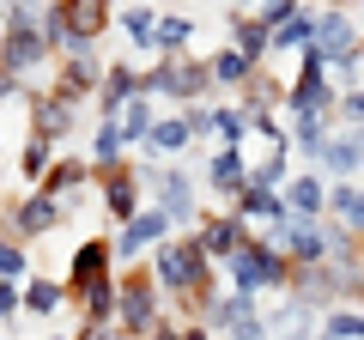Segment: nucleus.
I'll list each match as a JSON object with an SVG mask.
<instances>
[{
	"label": "nucleus",
	"mask_w": 364,
	"mask_h": 340,
	"mask_svg": "<svg viewBox=\"0 0 364 340\" xmlns=\"http://www.w3.org/2000/svg\"><path fill=\"white\" fill-rule=\"evenodd\" d=\"M158 274H164L188 304H195V298L213 304L207 298V249H200V243H164V249H158Z\"/></svg>",
	"instance_id": "f257e3e1"
},
{
	"label": "nucleus",
	"mask_w": 364,
	"mask_h": 340,
	"mask_svg": "<svg viewBox=\"0 0 364 340\" xmlns=\"http://www.w3.org/2000/svg\"><path fill=\"white\" fill-rule=\"evenodd\" d=\"M231 274H237V292H261V286H279L286 280V262H279V249L273 243H243L231 255Z\"/></svg>",
	"instance_id": "f03ea898"
},
{
	"label": "nucleus",
	"mask_w": 364,
	"mask_h": 340,
	"mask_svg": "<svg viewBox=\"0 0 364 340\" xmlns=\"http://www.w3.org/2000/svg\"><path fill=\"white\" fill-rule=\"evenodd\" d=\"M200 85H207V67L200 61H164V67L146 73V92H176V97H188V104H195Z\"/></svg>",
	"instance_id": "7ed1b4c3"
},
{
	"label": "nucleus",
	"mask_w": 364,
	"mask_h": 340,
	"mask_svg": "<svg viewBox=\"0 0 364 340\" xmlns=\"http://www.w3.org/2000/svg\"><path fill=\"white\" fill-rule=\"evenodd\" d=\"M122 316H128V334H158V298H152L146 274H134L122 286Z\"/></svg>",
	"instance_id": "20e7f679"
},
{
	"label": "nucleus",
	"mask_w": 364,
	"mask_h": 340,
	"mask_svg": "<svg viewBox=\"0 0 364 340\" xmlns=\"http://www.w3.org/2000/svg\"><path fill=\"white\" fill-rule=\"evenodd\" d=\"M43 55H49L43 31H6V37H0V67H6V73H25V67H37Z\"/></svg>",
	"instance_id": "39448f33"
},
{
	"label": "nucleus",
	"mask_w": 364,
	"mask_h": 340,
	"mask_svg": "<svg viewBox=\"0 0 364 340\" xmlns=\"http://www.w3.org/2000/svg\"><path fill=\"white\" fill-rule=\"evenodd\" d=\"M291 110H298V116H322L328 110V92H322V61H304V79L298 85H291Z\"/></svg>",
	"instance_id": "423d86ee"
},
{
	"label": "nucleus",
	"mask_w": 364,
	"mask_h": 340,
	"mask_svg": "<svg viewBox=\"0 0 364 340\" xmlns=\"http://www.w3.org/2000/svg\"><path fill=\"white\" fill-rule=\"evenodd\" d=\"M340 49H352V25H346V18H340V13H322V18H316V61H328V55H340ZM340 61H346V55H340Z\"/></svg>",
	"instance_id": "0eeeda50"
},
{
	"label": "nucleus",
	"mask_w": 364,
	"mask_h": 340,
	"mask_svg": "<svg viewBox=\"0 0 364 340\" xmlns=\"http://www.w3.org/2000/svg\"><path fill=\"white\" fill-rule=\"evenodd\" d=\"M61 13H67L73 43H91L97 31H104V0H61Z\"/></svg>",
	"instance_id": "6e6552de"
},
{
	"label": "nucleus",
	"mask_w": 364,
	"mask_h": 340,
	"mask_svg": "<svg viewBox=\"0 0 364 340\" xmlns=\"http://www.w3.org/2000/svg\"><path fill=\"white\" fill-rule=\"evenodd\" d=\"M73 128V92L37 97V134H67Z\"/></svg>",
	"instance_id": "1a4fd4ad"
},
{
	"label": "nucleus",
	"mask_w": 364,
	"mask_h": 340,
	"mask_svg": "<svg viewBox=\"0 0 364 340\" xmlns=\"http://www.w3.org/2000/svg\"><path fill=\"white\" fill-rule=\"evenodd\" d=\"M79 298H85V322L97 328V322H104V316L122 304V292L109 286V280H91V286H79Z\"/></svg>",
	"instance_id": "9d476101"
},
{
	"label": "nucleus",
	"mask_w": 364,
	"mask_h": 340,
	"mask_svg": "<svg viewBox=\"0 0 364 340\" xmlns=\"http://www.w3.org/2000/svg\"><path fill=\"white\" fill-rule=\"evenodd\" d=\"M286 243H291V262H298V267H316V262L328 255V243H322V237H316V231H304V225H291V219H286Z\"/></svg>",
	"instance_id": "9b49d317"
},
{
	"label": "nucleus",
	"mask_w": 364,
	"mask_h": 340,
	"mask_svg": "<svg viewBox=\"0 0 364 340\" xmlns=\"http://www.w3.org/2000/svg\"><path fill=\"white\" fill-rule=\"evenodd\" d=\"M104 262H109V243H79V255H73V286L104 280Z\"/></svg>",
	"instance_id": "f8f14e48"
},
{
	"label": "nucleus",
	"mask_w": 364,
	"mask_h": 340,
	"mask_svg": "<svg viewBox=\"0 0 364 340\" xmlns=\"http://www.w3.org/2000/svg\"><path fill=\"white\" fill-rule=\"evenodd\" d=\"M104 195H109V213H122L134 225V176L128 170H104Z\"/></svg>",
	"instance_id": "ddd939ff"
},
{
	"label": "nucleus",
	"mask_w": 364,
	"mask_h": 340,
	"mask_svg": "<svg viewBox=\"0 0 364 340\" xmlns=\"http://www.w3.org/2000/svg\"><path fill=\"white\" fill-rule=\"evenodd\" d=\"M231 31H237V55H249V61L267 49V25L261 18H231Z\"/></svg>",
	"instance_id": "4468645a"
},
{
	"label": "nucleus",
	"mask_w": 364,
	"mask_h": 340,
	"mask_svg": "<svg viewBox=\"0 0 364 340\" xmlns=\"http://www.w3.org/2000/svg\"><path fill=\"white\" fill-rule=\"evenodd\" d=\"M200 249H207V255H237V249H243V237H237V225L213 219V225H207V237H200Z\"/></svg>",
	"instance_id": "2eb2a0df"
},
{
	"label": "nucleus",
	"mask_w": 364,
	"mask_h": 340,
	"mask_svg": "<svg viewBox=\"0 0 364 340\" xmlns=\"http://www.w3.org/2000/svg\"><path fill=\"white\" fill-rule=\"evenodd\" d=\"M55 219H61V207H55V195H37V201L25 207V213H18V225H25V231H49Z\"/></svg>",
	"instance_id": "dca6fc26"
},
{
	"label": "nucleus",
	"mask_w": 364,
	"mask_h": 340,
	"mask_svg": "<svg viewBox=\"0 0 364 340\" xmlns=\"http://www.w3.org/2000/svg\"><path fill=\"white\" fill-rule=\"evenodd\" d=\"M358 158H364V146H358V140H346V134L322 146V164H328V170H352Z\"/></svg>",
	"instance_id": "f3484780"
},
{
	"label": "nucleus",
	"mask_w": 364,
	"mask_h": 340,
	"mask_svg": "<svg viewBox=\"0 0 364 340\" xmlns=\"http://www.w3.org/2000/svg\"><path fill=\"white\" fill-rule=\"evenodd\" d=\"M164 231V213H146V219H134L128 231H122V255H134V249L146 243V237H158Z\"/></svg>",
	"instance_id": "a211bd4d"
},
{
	"label": "nucleus",
	"mask_w": 364,
	"mask_h": 340,
	"mask_svg": "<svg viewBox=\"0 0 364 340\" xmlns=\"http://www.w3.org/2000/svg\"><path fill=\"white\" fill-rule=\"evenodd\" d=\"M364 334V316H352V310H334L322 322V340H358Z\"/></svg>",
	"instance_id": "6ab92c4d"
},
{
	"label": "nucleus",
	"mask_w": 364,
	"mask_h": 340,
	"mask_svg": "<svg viewBox=\"0 0 364 340\" xmlns=\"http://www.w3.org/2000/svg\"><path fill=\"white\" fill-rule=\"evenodd\" d=\"M213 183H219V188H237V183H243V152H237V146L213 158Z\"/></svg>",
	"instance_id": "aec40b11"
},
{
	"label": "nucleus",
	"mask_w": 364,
	"mask_h": 340,
	"mask_svg": "<svg viewBox=\"0 0 364 340\" xmlns=\"http://www.w3.org/2000/svg\"><path fill=\"white\" fill-rule=\"evenodd\" d=\"M55 304H61V286H55V280H37V286L25 292V310H37V316H49Z\"/></svg>",
	"instance_id": "412c9836"
},
{
	"label": "nucleus",
	"mask_w": 364,
	"mask_h": 340,
	"mask_svg": "<svg viewBox=\"0 0 364 340\" xmlns=\"http://www.w3.org/2000/svg\"><path fill=\"white\" fill-rule=\"evenodd\" d=\"M273 43H279V49H291V43H316V25L298 13L291 25H279V31H273Z\"/></svg>",
	"instance_id": "4be33fe9"
},
{
	"label": "nucleus",
	"mask_w": 364,
	"mask_h": 340,
	"mask_svg": "<svg viewBox=\"0 0 364 340\" xmlns=\"http://www.w3.org/2000/svg\"><path fill=\"white\" fill-rule=\"evenodd\" d=\"M291 213H322V188L304 176V183H291Z\"/></svg>",
	"instance_id": "5701e85b"
},
{
	"label": "nucleus",
	"mask_w": 364,
	"mask_h": 340,
	"mask_svg": "<svg viewBox=\"0 0 364 340\" xmlns=\"http://www.w3.org/2000/svg\"><path fill=\"white\" fill-rule=\"evenodd\" d=\"M243 73H249V55H237V49L213 61V79H225V85H237V79H243Z\"/></svg>",
	"instance_id": "b1692460"
},
{
	"label": "nucleus",
	"mask_w": 364,
	"mask_h": 340,
	"mask_svg": "<svg viewBox=\"0 0 364 340\" xmlns=\"http://www.w3.org/2000/svg\"><path fill=\"white\" fill-rule=\"evenodd\" d=\"M164 213H170V219L188 213V183H182V176H164Z\"/></svg>",
	"instance_id": "393cba45"
},
{
	"label": "nucleus",
	"mask_w": 364,
	"mask_h": 340,
	"mask_svg": "<svg viewBox=\"0 0 364 340\" xmlns=\"http://www.w3.org/2000/svg\"><path fill=\"white\" fill-rule=\"evenodd\" d=\"M334 213H346L352 225H364V188H340V195H334Z\"/></svg>",
	"instance_id": "a878e982"
},
{
	"label": "nucleus",
	"mask_w": 364,
	"mask_h": 340,
	"mask_svg": "<svg viewBox=\"0 0 364 340\" xmlns=\"http://www.w3.org/2000/svg\"><path fill=\"white\" fill-rule=\"evenodd\" d=\"M122 134H152V110H146V97H134L128 122H122Z\"/></svg>",
	"instance_id": "bb28decb"
},
{
	"label": "nucleus",
	"mask_w": 364,
	"mask_h": 340,
	"mask_svg": "<svg viewBox=\"0 0 364 340\" xmlns=\"http://www.w3.org/2000/svg\"><path fill=\"white\" fill-rule=\"evenodd\" d=\"M188 140V122H158L152 128V146H182Z\"/></svg>",
	"instance_id": "cd10ccee"
},
{
	"label": "nucleus",
	"mask_w": 364,
	"mask_h": 340,
	"mask_svg": "<svg viewBox=\"0 0 364 340\" xmlns=\"http://www.w3.org/2000/svg\"><path fill=\"white\" fill-rule=\"evenodd\" d=\"M18 267H25V249H13V243H0V280H13Z\"/></svg>",
	"instance_id": "c85d7f7f"
},
{
	"label": "nucleus",
	"mask_w": 364,
	"mask_h": 340,
	"mask_svg": "<svg viewBox=\"0 0 364 340\" xmlns=\"http://www.w3.org/2000/svg\"><path fill=\"white\" fill-rule=\"evenodd\" d=\"M128 31L140 43H158V25H152V13H128Z\"/></svg>",
	"instance_id": "c756f323"
},
{
	"label": "nucleus",
	"mask_w": 364,
	"mask_h": 340,
	"mask_svg": "<svg viewBox=\"0 0 364 340\" xmlns=\"http://www.w3.org/2000/svg\"><path fill=\"white\" fill-rule=\"evenodd\" d=\"M182 37H188V25H182V18H170V25H158V43H164V49H182Z\"/></svg>",
	"instance_id": "7c9ffc66"
},
{
	"label": "nucleus",
	"mask_w": 364,
	"mask_h": 340,
	"mask_svg": "<svg viewBox=\"0 0 364 340\" xmlns=\"http://www.w3.org/2000/svg\"><path fill=\"white\" fill-rule=\"evenodd\" d=\"M43 158H49V146H43V140H31V146H25V170H31V176L43 170Z\"/></svg>",
	"instance_id": "2f4dec72"
},
{
	"label": "nucleus",
	"mask_w": 364,
	"mask_h": 340,
	"mask_svg": "<svg viewBox=\"0 0 364 340\" xmlns=\"http://www.w3.org/2000/svg\"><path fill=\"white\" fill-rule=\"evenodd\" d=\"M231 340H267V334H261V322H255V316H243V322L231 328Z\"/></svg>",
	"instance_id": "473e14b6"
},
{
	"label": "nucleus",
	"mask_w": 364,
	"mask_h": 340,
	"mask_svg": "<svg viewBox=\"0 0 364 340\" xmlns=\"http://www.w3.org/2000/svg\"><path fill=\"white\" fill-rule=\"evenodd\" d=\"M13 310H18V292L6 286V280H0V316H13Z\"/></svg>",
	"instance_id": "72a5a7b5"
},
{
	"label": "nucleus",
	"mask_w": 364,
	"mask_h": 340,
	"mask_svg": "<svg viewBox=\"0 0 364 340\" xmlns=\"http://www.w3.org/2000/svg\"><path fill=\"white\" fill-rule=\"evenodd\" d=\"M346 122H364V92H352V97H346Z\"/></svg>",
	"instance_id": "f704fd0d"
},
{
	"label": "nucleus",
	"mask_w": 364,
	"mask_h": 340,
	"mask_svg": "<svg viewBox=\"0 0 364 340\" xmlns=\"http://www.w3.org/2000/svg\"><path fill=\"white\" fill-rule=\"evenodd\" d=\"M79 340H109V334H104V328H85V334H79Z\"/></svg>",
	"instance_id": "c9c22d12"
},
{
	"label": "nucleus",
	"mask_w": 364,
	"mask_h": 340,
	"mask_svg": "<svg viewBox=\"0 0 364 340\" xmlns=\"http://www.w3.org/2000/svg\"><path fill=\"white\" fill-rule=\"evenodd\" d=\"M358 292H364V280H358Z\"/></svg>",
	"instance_id": "e433bc0d"
}]
</instances>
